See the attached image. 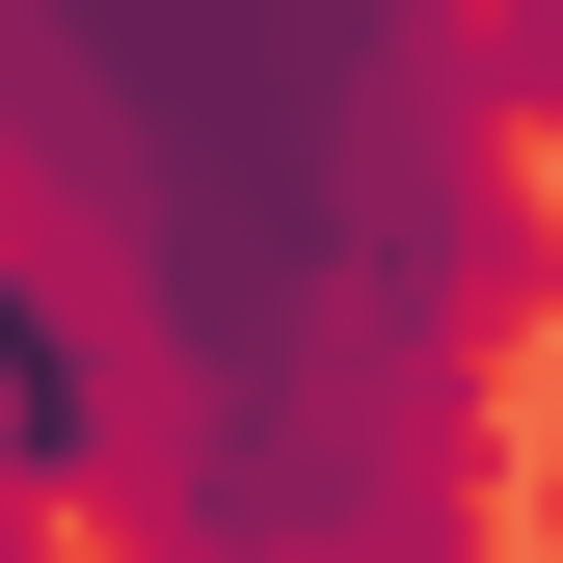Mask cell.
I'll use <instances>...</instances> for the list:
<instances>
[{"label": "cell", "mask_w": 563, "mask_h": 563, "mask_svg": "<svg viewBox=\"0 0 563 563\" xmlns=\"http://www.w3.org/2000/svg\"><path fill=\"white\" fill-rule=\"evenodd\" d=\"M0 483H27V510L108 483V349H81V296H54L27 242H0Z\"/></svg>", "instance_id": "6da1fadb"}, {"label": "cell", "mask_w": 563, "mask_h": 563, "mask_svg": "<svg viewBox=\"0 0 563 563\" xmlns=\"http://www.w3.org/2000/svg\"><path fill=\"white\" fill-rule=\"evenodd\" d=\"M510 563H563V296H537V402H510Z\"/></svg>", "instance_id": "7a4b0ae2"}, {"label": "cell", "mask_w": 563, "mask_h": 563, "mask_svg": "<svg viewBox=\"0 0 563 563\" xmlns=\"http://www.w3.org/2000/svg\"><path fill=\"white\" fill-rule=\"evenodd\" d=\"M483 81H510V134H563V0H483Z\"/></svg>", "instance_id": "3957f363"}]
</instances>
